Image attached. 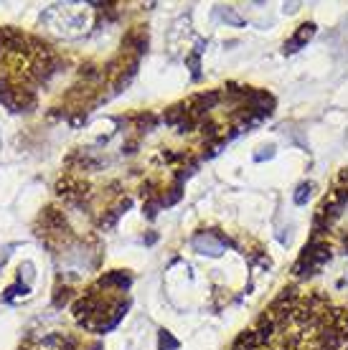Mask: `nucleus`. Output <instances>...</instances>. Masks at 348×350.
Segmentation results:
<instances>
[{
  "instance_id": "obj_1",
  "label": "nucleus",
  "mask_w": 348,
  "mask_h": 350,
  "mask_svg": "<svg viewBox=\"0 0 348 350\" xmlns=\"http://www.w3.org/2000/svg\"><path fill=\"white\" fill-rule=\"evenodd\" d=\"M338 335L336 312L321 297H285L252 340L257 350H331Z\"/></svg>"
},
{
  "instance_id": "obj_2",
  "label": "nucleus",
  "mask_w": 348,
  "mask_h": 350,
  "mask_svg": "<svg viewBox=\"0 0 348 350\" xmlns=\"http://www.w3.org/2000/svg\"><path fill=\"white\" fill-rule=\"evenodd\" d=\"M323 234L328 239V244L348 246V191L331 198L321 208Z\"/></svg>"
},
{
  "instance_id": "obj_3",
  "label": "nucleus",
  "mask_w": 348,
  "mask_h": 350,
  "mask_svg": "<svg viewBox=\"0 0 348 350\" xmlns=\"http://www.w3.org/2000/svg\"><path fill=\"white\" fill-rule=\"evenodd\" d=\"M193 244H196V249H199V252H203V254H221V252H224V246L219 244L214 237H209V234H201V237H196V241H193Z\"/></svg>"
}]
</instances>
